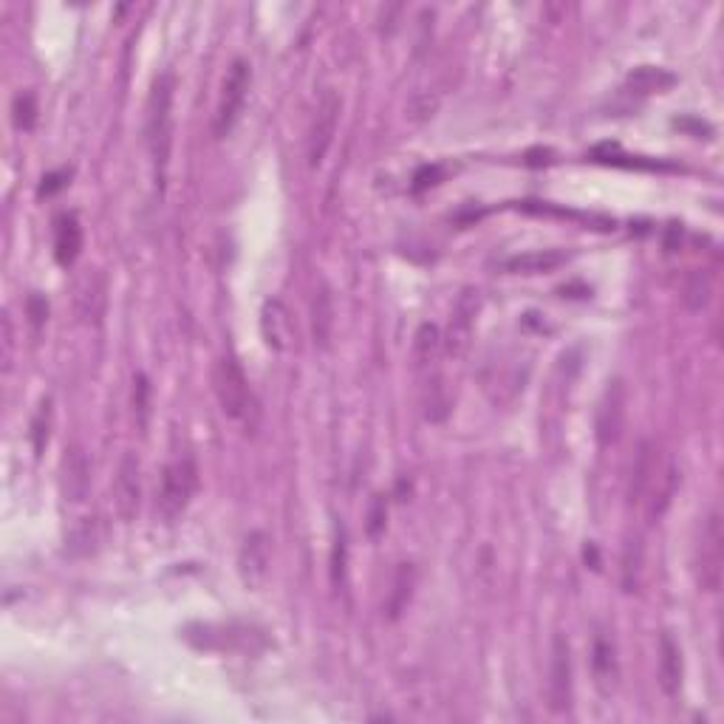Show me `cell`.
Listing matches in <instances>:
<instances>
[{"instance_id":"1","label":"cell","mask_w":724,"mask_h":724,"mask_svg":"<svg viewBox=\"0 0 724 724\" xmlns=\"http://www.w3.org/2000/svg\"><path fill=\"white\" fill-rule=\"evenodd\" d=\"M173 91H176V77L165 71L153 83V91L148 97L145 136H148L150 162H153V176H156L159 190H165L170 153H173Z\"/></svg>"},{"instance_id":"2","label":"cell","mask_w":724,"mask_h":724,"mask_svg":"<svg viewBox=\"0 0 724 724\" xmlns=\"http://www.w3.org/2000/svg\"><path fill=\"white\" fill-rule=\"evenodd\" d=\"M213 385L224 416L232 419L244 433H255L261 425V402L252 391L241 362L235 360L232 354H224L221 360L215 362Z\"/></svg>"},{"instance_id":"3","label":"cell","mask_w":724,"mask_h":724,"mask_svg":"<svg viewBox=\"0 0 724 724\" xmlns=\"http://www.w3.org/2000/svg\"><path fill=\"white\" fill-rule=\"evenodd\" d=\"M198 490V467L193 456H179L162 470V487H159V501L156 510L165 518L167 524H173L176 518L184 515L190 507V498Z\"/></svg>"},{"instance_id":"4","label":"cell","mask_w":724,"mask_h":724,"mask_svg":"<svg viewBox=\"0 0 724 724\" xmlns=\"http://www.w3.org/2000/svg\"><path fill=\"white\" fill-rule=\"evenodd\" d=\"M249 85H252V68L247 60H235L224 77L221 85V97H218V108L213 116V133L218 139L230 136L232 128L238 125V119L244 114V105L249 97Z\"/></svg>"},{"instance_id":"5","label":"cell","mask_w":724,"mask_h":724,"mask_svg":"<svg viewBox=\"0 0 724 724\" xmlns=\"http://www.w3.org/2000/svg\"><path fill=\"white\" fill-rule=\"evenodd\" d=\"M724 569V535L722 515L719 510H710L702 527V538L696 546V580L705 592H719Z\"/></svg>"},{"instance_id":"6","label":"cell","mask_w":724,"mask_h":724,"mask_svg":"<svg viewBox=\"0 0 724 724\" xmlns=\"http://www.w3.org/2000/svg\"><path fill=\"white\" fill-rule=\"evenodd\" d=\"M340 114H343V99L337 97V91H323V97L317 102L309 125V142H306V153H309V165L320 167L329 156L334 136H337V125H340Z\"/></svg>"},{"instance_id":"7","label":"cell","mask_w":724,"mask_h":724,"mask_svg":"<svg viewBox=\"0 0 724 724\" xmlns=\"http://www.w3.org/2000/svg\"><path fill=\"white\" fill-rule=\"evenodd\" d=\"M481 312V292L478 289H464L450 312L445 334V351L450 357H464L476 334V320Z\"/></svg>"},{"instance_id":"8","label":"cell","mask_w":724,"mask_h":724,"mask_svg":"<svg viewBox=\"0 0 724 724\" xmlns=\"http://www.w3.org/2000/svg\"><path fill=\"white\" fill-rule=\"evenodd\" d=\"M626 402L628 399L623 379H611L603 396H600L597 419H594V430H597L600 447H611L620 442L623 428H626Z\"/></svg>"},{"instance_id":"9","label":"cell","mask_w":724,"mask_h":724,"mask_svg":"<svg viewBox=\"0 0 724 724\" xmlns=\"http://www.w3.org/2000/svg\"><path fill=\"white\" fill-rule=\"evenodd\" d=\"M546 696H549V708L555 713H566L572 708V648L563 634H555V640H552Z\"/></svg>"},{"instance_id":"10","label":"cell","mask_w":724,"mask_h":724,"mask_svg":"<svg viewBox=\"0 0 724 724\" xmlns=\"http://www.w3.org/2000/svg\"><path fill=\"white\" fill-rule=\"evenodd\" d=\"M272 566V546L266 532H249L238 552V575L249 589H261Z\"/></svg>"},{"instance_id":"11","label":"cell","mask_w":724,"mask_h":724,"mask_svg":"<svg viewBox=\"0 0 724 724\" xmlns=\"http://www.w3.org/2000/svg\"><path fill=\"white\" fill-rule=\"evenodd\" d=\"M114 498L116 512L122 521H133V515L139 512V501H142V478H139V459L133 453H125L119 461L114 481Z\"/></svg>"},{"instance_id":"12","label":"cell","mask_w":724,"mask_h":724,"mask_svg":"<svg viewBox=\"0 0 724 724\" xmlns=\"http://www.w3.org/2000/svg\"><path fill=\"white\" fill-rule=\"evenodd\" d=\"M657 467H659L657 447H654V442L642 439L640 447H637V453H634V461H631V473H628L626 495L631 507L645 501V495H648V487H651V481H654Z\"/></svg>"},{"instance_id":"13","label":"cell","mask_w":724,"mask_h":724,"mask_svg":"<svg viewBox=\"0 0 724 724\" xmlns=\"http://www.w3.org/2000/svg\"><path fill=\"white\" fill-rule=\"evenodd\" d=\"M261 334H264L266 346L272 351H286L295 340V326H292V314L283 306V300L272 297L264 303V312H261Z\"/></svg>"},{"instance_id":"14","label":"cell","mask_w":724,"mask_h":724,"mask_svg":"<svg viewBox=\"0 0 724 724\" xmlns=\"http://www.w3.org/2000/svg\"><path fill=\"white\" fill-rule=\"evenodd\" d=\"M91 493V459L83 447H71L63 456V495L68 504H83Z\"/></svg>"},{"instance_id":"15","label":"cell","mask_w":724,"mask_h":724,"mask_svg":"<svg viewBox=\"0 0 724 724\" xmlns=\"http://www.w3.org/2000/svg\"><path fill=\"white\" fill-rule=\"evenodd\" d=\"M592 674L594 685L603 696H609L617 688L620 679V662H617V648L606 634H597L592 645Z\"/></svg>"},{"instance_id":"16","label":"cell","mask_w":724,"mask_h":724,"mask_svg":"<svg viewBox=\"0 0 724 724\" xmlns=\"http://www.w3.org/2000/svg\"><path fill=\"white\" fill-rule=\"evenodd\" d=\"M566 261H569V252L563 249H532L501 261V269L510 275H543V272H555Z\"/></svg>"},{"instance_id":"17","label":"cell","mask_w":724,"mask_h":724,"mask_svg":"<svg viewBox=\"0 0 724 724\" xmlns=\"http://www.w3.org/2000/svg\"><path fill=\"white\" fill-rule=\"evenodd\" d=\"M83 249V227L74 213H63L54 221V258L57 264L71 266Z\"/></svg>"},{"instance_id":"18","label":"cell","mask_w":724,"mask_h":724,"mask_svg":"<svg viewBox=\"0 0 724 724\" xmlns=\"http://www.w3.org/2000/svg\"><path fill=\"white\" fill-rule=\"evenodd\" d=\"M676 464L671 459L659 461L657 473H654V481H651V487H648V518L651 521H657L662 512L668 510V504H671V498H674V490H676Z\"/></svg>"},{"instance_id":"19","label":"cell","mask_w":724,"mask_h":724,"mask_svg":"<svg viewBox=\"0 0 724 724\" xmlns=\"http://www.w3.org/2000/svg\"><path fill=\"white\" fill-rule=\"evenodd\" d=\"M676 85V74L668 68L659 66H640L634 68L626 77V91L637 94V97H651V94H665L668 88Z\"/></svg>"},{"instance_id":"20","label":"cell","mask_w":724,"mask_h":724,"mask_svg":"<svg viewBox=\"0 0 724 724\" xmlns=\"http://www.w3.org/2000/svg\"><path fill=\"white\" fill-rule=\"evenodd\" d=\"M659 685L668 696H676L682 688V651L671 634L659 637Z\"/></svg>"},{"instance_id":"21","label":"cell","mask_w":724,"mask_h":724,"mask_svg":"<svg viewBox=\"0 0 724 724\" xmlns=\"http://www.w3.org/2000/svg\"><path fill=\"white\" fill-rule=\"evenodd\" d=\"M331 331H334V297L326 283L317 286L312 300V334L314 346L329 348Z\"/></svg>"},{"instance_id":"22","label":"cell","mask_w":724,"mask_h":724,"mask_svg":"<svg viewBox=\"0 0 724 724\" xmlns=\"http://www.w3.org/2000/svg\"><path fill=\"white\" fill-rule=\"evenodd\" d=\"M620 577H623V589L628 594L640 592L642 583V566H645V546H642L640 535L628 538L623 546V560H620Z\"/></svg>"},{"instance_id":"23","label":"cell","mask_w":724,"mask_h":724,"mask_svg":"<svg viewBox=\"0 0 724 724\" xmlns=\"http://www.w3.org/2000/svg\"><path fill=\"white\" fill-rule=\"evenodd\" d=\"M445 351V337H442V331L439 326H433V323H425L422 329L416 331V343H413V354H416V365L422 368V371H433V365L439 360V354Z\"/></svg>"},{"instance_id":"24","label":"cell","mask_w":724,"mask_h":724,"mask_svg":"<svg viewBox=\"0 0 724 724\" xmlns=\"http://www.w3.org/2000/svg\"><path fill=\"white\" fill-rule=\"evenodd\" d=\"M710 295H713V275L705 269H693L691 275L685 278V289H682L685 306L691 312H702L710 303Z\"/></svg>"},{"instance_id":"25","label":"cell","mask_w":724,"mask_h":724,"mask_svg":"<svg viewBox=\"0 0 724 724\" xmlns=\"http://www.w3.org/2000/svg\"><path fill=\"white\" fill-rule=\"evenodd\" d=\"M450 405L453 402H450V394H447L445 379L439 377V374L425 379V416H428L430 422H442L450 413Z\"/></svg>"},{"instance_id":"26","label":"cell","mask_w":724,"mask_h":724,"mask_svg":"<svg viewBox=\"0 0 724 724\" xmlns=\"http://www.w3.org/2000/svg\"><path fill=\"white\" fill-rule=\"evenodd\" d=\"M411 594H413V566L411 563H402L399 569H396V577H394V589L388 594V617L396 620L405 606L411 603Z\"/></svg>"},{"instance_id":"27","label":"cell","mask_w":724,"mask_h":724,"mask_svg":"<svg viewBox=\"0 0 724 724\" xmlns=\"http://www.w3.org/2000/svg\"><path fill=\"white\" fill-rule=\"evenodd\" d=\"M94 543H97V521L88 518L80 527L71 529V535H68V552H71V555H88V552H94Z\"/></svg>"},{"instance_id":"28","label":"cell","mask_w":724,"mask_h":724,"mask_svg":"<svg viewBox=\"0 0 724 724\" xmlns=\"http://www.w3.org/2000/svg\"><path fill=\"white\" fill-rule=\"evenodd\" d=\"M12 119H15L17 131H32L34 122H37V99L29 91L17 94L12 102Z\"/></svg>"},{"instance_id":"29","label":"cell","mask_w":724,"mask_h":724,"mask_svg":"<svg viewBox=\"0 0 724 724\" xmlns=\"http://www.w3.org/2000/svg\"><path fill=\"white\" fill-rule=\"evenodd\" d=\"M346 563H348V543H346V532L340 527L337 529L334 549H331V580H334L337 589L346 583Z\"/></svg>"},{"instance_id":"30","label":"cell","mask_w":724,"mask_h":724,"mask_svg":"<svg viewBox=\"0 0 724 724\" xmlns=\"http://www.w3.org/2000/svg\"><path fill=\"white\" fill-rule=\"evenodd\" d=\"M49 428H51V402L46 399V402L40 405L37 416L32 419L34 453H43V447H46V442H49Z\"/></svg>"},{"instance_id":"31","label":"cell","mask_w":724,"mask_h":724,"mask_svg":"<svg viewBox=\"0 0 724 724\" xmlns=\"http://www.w3.org/2000/svg\"><path fill=\"white\" fill-rule=\"evenodd\" d=\"M26 309H29V317H32L34 326H43V320L49 317V303H46V297L32 295L29 297V303H26Z\"/></svg>"},{"instance_id":"32","label":"cell","mask_w":724,"mask_h":724,"mask_svg":"<svg viewBox=\"0 0 724 724\" xmlns=\"http://www.w3.org/2000/svg\"><path fill=\"white\" fill-rule=\"evenodd\" d=\"M382 527H385V504H382V495H377L374 504H371V512H368V532L377 535Z\"/></svg>"},{"instance_id":"33","label":"cell","mask_w":724,"mask_h":724,"mask_svg":"<svg viewBox=\"0 0 724 724\" xmlns=\"http://www.w3.org/2000/svg\"><path fill=\"white\" fill-rule=\"evenodd\" d=\"M133 402H136V408L142 413V422H145V413H148V379L136 377V394H133Z\"/></svg>"},{"instance_id":"34","label":"cell","mask_w":724,"mask_h":724,"mask_svg":"<svg viewBox=\"0 0 724 724\" xmlns=\"http://www.w3.org/2000/svg\"><path fill=\"white\" fill-rule=\"evenodd\" d=\"M63 179H68L66 170H63V173H49V176L43 179V184H40V196H51V193H57V190L66 184Z\"/></svg>"}]
</instances>
